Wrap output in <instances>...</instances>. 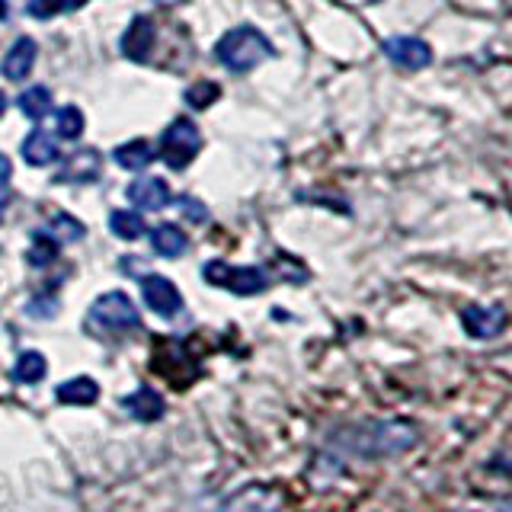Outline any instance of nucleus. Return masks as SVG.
I'll return each instance as SVG.
<instances>
[{"instance_id":"obj_1","label":"nucleus","mask_w":512,"mask_h":512,"mask_svg":"<svg viewBox=\"0 0 512 512\" xmlns=\"http://www.w3.org/2000/svg\"><path fill=\"white\" fill-rule=\"evenodd\" d=\"M215 58L231 71H253L256 64L272 58V42L253 26H237L224 32L221 42L215 45Z\"/></svg>"},{"instance_id":"obj_2","label":"nucleus","mask_w":512,"mask_h":512,"mask_svg":"<svg viewBox=\"0 0 512 512\" xmlns=\"http://www.w3.org/2000/svg\"><path fill=\"white\" fill-rule=\"evenodd\" d=\"M416 442V429L410 423H365L359 429H352V436H346V445L352 452L362 455H397Z\"/></svg>"},{"instance_id":"obj_3","label":"nucleus","mask_w":512,"mask_h":512,"mask_svg":"<svg viewBox=\"0 0 512 512\" xmlns=\"http://www.w3.org/2000/svg\"><path fill=\"white\" fill-rule=\"evenodd\" d=\"M90 327L103 330V333H125V330H135L141 324L138 308L132 304L125 292H106L93 301V308L87 314Z\"/></svg>"},{"instance_id":"obj_4","label":"nucleus","mask_w":512,"mask_h":512,"mask_svg":"<svg viewBox=\"0 0 512 512\" xmlns=\"http://www.w3.org/2000/svg\"><path fill=\"white\" fill-rule=\"evenodd\" d=\"M202 276H205L208 285H221V288H228V292H234V295H260V292H266V285H269L263 269H256V266H228L221 260L205 263Z\"/></svg>"},{"instance_id":"obj_5","label":"nucleus","mask_w":512,"mask_h":512,"mask_svg":"<svg viewBox=\"0 0 512 512\" xmlns=\"http://www.w3.org/2000/svg\"><path fill=\"white\" fill-rule=\"evenodd\" d=\"M202 135L192 119H173L170 128L164 132V148H160V157L170 170H186L192 164V157L199 154Z\"/></svg>"},{"instance_id":"obj_6","label":"nucleus","mask_w":512,"mask_h":512,"mask_svg":"<svg viewBox=\"0 0 512 512\" xmlns=\"http://www.w3.org/2000/svg\"><path fill=\"white\" fill-rule=\"evenodd\" d=\"M381 52L404 71H423L432 64V48L420 36H388L381 42Z\"/></svg>"},{"instance_id":"obj_7","label":"nucleus","mask_w":512,"mask_h":512,"mask_svg":"<svg viewBox=\"0 0 512 512\" xmlns=\"http://www.w3.org/2000/svg\"><path fill=\"white\" fill-rule=\"evenodd\" d=\"M461 327L468 330L474 340H493L506 330V311L500 304H468L461 314Z\"/></svg>"},{"instance_id":"obj_8","label":"nucleus","mask_w":512,"mask_h":512,"mask_svg":"<svg viewBox=\"0 0 512 512\" xmlns=\"http://www.w3.org/2000/svg\"><path fill=\"white\" fill-rule=\"evenodd\" d=\"M141 295H144V304H148V308L154 314H160V317H176L183 311L180 288H176L164 276H144L141 279Z\"/></svg>"},{"instance_id":"obj_9","label":"nucleus","mask_w":512,"mask_h":512,"mask_svg":"<svg viewBox=\"0 0 512 512\" xmlns=\"http://www.w3.org/2000/svg\"><path fill=\"white\" fill-rule=\"evenodd\" d=\"M119 48L128 61H148L151 48H154V20L151 16H135V20L128 23V29L122 32Z\"/></svg>"},{"instance_id":"obj_10","label":"nucleus","mask_w":512,"mask_h":512,"mask_svg":"<svg viewBox=\"0 0 512 512\" xmlns=\"http://www.w3.org/2000/svg\"><path fill=\"white\" fill-rule=\"evenodd\" d=\"M128 199L138 205L141 212H160V208L170 205V186L160 180V176H141L132 186H128Z\"/></svg>"},{"instance_id":"obj_11","label":"nucleus","mask_w":512,"mask_h":512,"mask_svg":"<svg viewBox=\"0 0 512 512\" xmlns=\"http://www.w3.org/2000/svg\"><path fill=\"white\" fill-rule=\"evenodd\" d=\"M58 154H61L58 141H55V135H48L45 128H32V132L26 135V141H23V160L29 167L55 164Z\"/></svg>"},{"instance_id":"obj_12","label":"nucleus","mask_w":512,"mask_h":512,"mask_svg":"<svg viewBox=\"0 0 512 512\" xmlns=\"http://www.w3.org/2000/svg\"><path fill=\"white\" fill-rule=\"evenodd\" d=\"M36 55H39V45L32 42L29 36L16 39L10 45V52L4 58V68H0V71H4L7 80H26L29 71H32V64H36Z\"/></svg>"},{"instance_id":"obj_13","label":"nucleus","mask_w":512,"mask_h":512,"mask_svg":"<svg viewBox=\"0 0 512 512\" xmlns=\"http://www.w3.org/2000/svg\"><path fill=\"white\" fill-rule=\"evenodd\" d=\"M224 512H279V496L266 487H247L224 503Z\"/></svg>"},{"instance_id":"obj_14","label":"nucleus","mask_w":512,"mask_h":512,"mask_svg":"<svg viewBox=\"0 0 512 512\" xmlns=\"http://www.w3.org/2000/svg\"><path fill=\"white\" fill-rule=\"evenodd\" d=\"M122 407L135 416V420H141V423H154V420H160L164 416V410H167V404H164V397H160L154 388H138L135 394H128L125 400H122Z\"/></svg>"},{"instance_id":"obj_15","label":"nucleus","mask_w":512,"mask_h":512,"mask_svg":"<svg viewBox=\"0 0 512 512\" xmlns=\"http://www.w3.org/2000/svg\"><path fill=\"white\" fill-rule=\"evenodd\" d=\"M100 176V154L80 151L71 160H64V170L58 173V183H90Z\"/></svg>"},{"instance_id":"obj_16","label":"nucleus","mask_w":512,"mask_h":512,"mask_svg":"<svg viewBox=\"0 0 512 512\" xmlns=\"http://www.w3.org/2000/svg\"><path fill=\"white\" fill-rule=\"evenodd\" d=\"M151 247L157 256H167V260H176V256H183L186 247H189V237L183 234V228H176V224H160L151 234Z\"/></svg>"},{"instance_id":"obj_17","label":"nucleus","mask_w":512,"mask_h":512,"mask_svg":"<svg viewBox=\"0 0 512 512\" xmlns=\"http://www.w3.org/2000/svg\"><path fill=\"white\" fill-rule=\"evenodd\" d=\"M58 400L61 404H74V407H87L93 404L96 397H100V388H96V381L93 378H71V381H64L58 384Z\"/></svg>"},{"instance_id":"obj_18","label":"nucleus","mask_w":512,"mask_h":512,"mask_svg":"<svg viewBox=\"0 0 512 512\" xmlns=\"http://www.w3.org/2000/svg\"><path fill=\"white\" fill-rule=\"evenodd\" d=\"M112 160H116L122 170H144L154 160V148L148 141L135 138V141H128V144H122V148L112 151Z\"/></svg>"},{"instance_id":"obj_19","label":"nucleus","mask_w":512,"mask_h":512,"mask_svg":"<svg viewBox=\"0 0 512 512\" xmlns=\"http://www.w3.org/2000/svg\"><path fill=\"white\" fill-rule=\"evenodd\" d=\"M20 112L32 122L45 119L52 112V93H48V87H29L26 93H20Z\"/></svg>"},{"instance_id":"obj_20","label":"nucleus","mask_w":512,"mask_h":512,"mask_svg":"<svg viewBox=\"0 0 512 512\" xmlns=\"http://www.w3.org/2000/svg\"><path fill=\"white\" fill-rule=\"evenodd\" d=\"M45 372H48L45 356H42V352H32V349L23 352V356L16 359V365H13V378L20 384H36V381L45 378Z\"/></svg>"},{"instance_id":"obj_21","label":"nucleus","mask_w":512,"mask_h":512,"mask_svg":"<svg viewBox=\"0 0 512 512\" xmlns=\"http://www.w3.org/2000/svg\"><path fill=\"white\" fill-rule=\"evenodd\" d=\"M45 234L58 244H74V240L84 237V224L71 215H52V221L45 224Z\"/></svg>"},{"instance_id":"obj_22","label":"nucleus","mask_w":512,"mask_h":512,"mask_svg":"<svg viewBox=\"0 0 512 512\" xmlns=\"http://www.w3.org/2000/svg\"><path fill=\"white\" fill-rule=\"evenodd\" d=\"M84 112H80L77 106H61L55 112V132L61 138H68V141H77L80 135H84Z\"/></svg>"},{"instance_id":"obj_23","label":"nucleus","mask_w":512,"mask_h":512,"mask_svg":"<svg viewBox=\"0 0 512 512\" xmlns=\"http://www.w3.org/2000/svg\"><path fill=\"white\" fill-rule=\"evenodd\" d=\"M109 228L122 240H138L144 234V218L138 212H112Z\"/></svg>"},{"instance_id":"obj_24","label":"nucleus","mask_w":512,"mask_h":512,"mask_svg":"<svg viewBox=\"0 0 512 512\" xmlns=\"http://www.w3.org/2000/svg\"><path fill=\"white\" fill-rule=\"evenodd\" d=\"M218 96H221V87L218 84H212V80H199V84H192L189 90H186V106H192V109H208V106H215L218 103Z\"/></svg>"},{"instance_id":"obj_25","label":"nucleus","mask_w":512,"mask_h":512,"mask_svg":"<svg viewBox=\"0 0 512 512\" xmlns=\"http://www.w3.org/2000/svg\"><path fill=\"white\" fill-rule=\"evenodd\" d=\"M84 0H29V13L36 16V20H52V16L64 13V10H77Z\"/></svg>"},{"instance_id":"obj_26","label":"nucleus","mask_w":512,"mask_h":512,"mask_svg":"<svg viewBox=\"0 0 512 512\" xmlns=\"http://www.w3.org/2000/svg\"><path fill=\"white\" fill-rule=\"evenodd\" d=\"M58 240H52L45 231L36 234V240H32V250H29V263H36V266H45V263H52L55 256H58Z\"/></svg>"},{"instance_id":"obj_27","label":"nucleus","mask_w":512,"mask_h":512,"mask_svg":"<svg viewBox=\"0 0 512 512\" xmlns=\"http://www.w3.org/2000/svg\"><path fill=\"white\" fill-rule=\"evenodd\" d=\"M180 208H183V212H186L192 221H196V224H202V221L208 218V208H205L202 202H196L192 196H183V199H180Z\"/></svg>"},{"instance_id":"obj_28","label":"nucleus","mask_w":512,"mask_h":512,"mask_svg":"<svg viewBox=\"0 0 512 512\" xmlns=\"http://www.w3.org/2000/svg\"><path fill=\"white\" fill-rule=\"evenodd\" d=\"M55 311H58V301L55 298H48L45 304L42 301H32L29 304V314L32 317H55Z\"/></svg>"},{"instance_id":"obj_29","label":"nucleus","mask_w":512,"mask_h":512,"mask_svg":"<svg viewBox=\"0 0 512 512\" xmlns=\"http://www.w3.org/2000/svg\"><path fill=\"white\" fill-rule=\"evenodd\" d=\"M10 173H13V164H10V157L0 154V189H4L10 183Z\"/></svg>"},{"instance_id":"obj_30","label":"nucleus","mask_w":512,"mask_h":512,"mask_svg":"<svg viewBox=\"0 0 512 512\" xmlns=\"http://www.w3.org/2000/svg\"><path fill=\"white\" fill-rule=\"evenodd\" d=\"M7 205H10V189L4 186V189H0V221H4V212H7Z\"/></svg>"},{"instance_id":"obj_31","label":"nucleus","mask_w":512,"mask_h":512,"mask_svg":"<svg viewBox=\"0 0 512 512\" xmlns=\"http://www.w3.org/2000/svg\"><path fill=\"white\" fill-rule=\"evenodd\" d=\"M160 7H176V4H183V0H157Z\"/></svg>"},{"instance_id":"obj_32","label":"nucleus","mask_w":512,"mask_h":512,"mask_svg":"<svg viewBox=\"0 0 512 512\" xmlns=\"http://www.w3.org/2000/svg\"><path fill=\"white\" fill-rule=\"evenodd\" d=\"M4 112H7V96L0 93V116H4Z\"/></svg>"},{"instance_id":"obj_33","label":"nucleus","mask_w":512,"mask_h":512,"mask_svg":"<svg viewBox=\"0 0 512 512\" xmlns=\"http://www.w3.org/2000/svg\"><path fill=\"white\" fill-rule=\"evenodd\" d=\"M0 20H7V0H0Z\"/></svg>"}]
</instances>
